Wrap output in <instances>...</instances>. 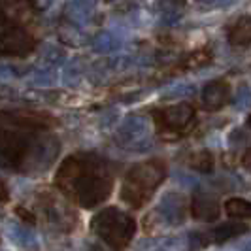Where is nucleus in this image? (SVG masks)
Returning <instances> with one entry per match:
<instances>
[{
  "label": "nucleus",
  "instance_id": "obj_5",
  "mask_svg": "<svg viewBox=\"0 0 251 251\" xmlns=\"http://www.w3.org/2000/svg\"><path fill=\"white\" fill-rule=\"evenodd\" d=\"M159 115H161L163 125L170 130H183L195 119V112L189 104H176V106L164 108Z\"/></svg>",
  "mask_w": 251,
  "mask_h": 251
},
{
  "label": "nucleus",
  "instance_id": "obj_19",
  "mask_svg": "<svg viewBox=\"0 0 251 251\" xmlns=\"http://www.w3.org/2000/svg\"><path fill=\"white\" fill-rule=\"evenodd\" d=\"M104 2H113V0H104Z\"/></svg>",
  "mask_w": 251,
  "mask_h": 251
},
{
  "label": "nucleus",
  "instance_id": "obj_11",
  "mask_svg": "<svg viewBox=\"0 0 251 251\" xmlns=\"http://www.w3.org/2000/svg\"><path fill=\"white\" fill-rule=\"evenodd\" d=\"M117 46H119V44H117L115 34L108 32V30H102V32H99L97 36L93 38V48H95V51H99V53L113 51Z\"/></svg>",
  "mask_w": 251,
  "mask_h": 251
},
{
  "label": "nucleus",
  "instance_id": "obj_7",
  "mask_svg": "<svg viewBox=\"0 0 251 251\" xmlns=\"http://www.w3.org/2000/svg\"><path fill=\"white\" fill-rule=\"evenodd\" d=\"M228 42L230 46L246 48L251 44V17H242L228 30Z\"/></svg>",
  "mask_w": 251,
  "mask_h": 251
},
{
  "label": "nucleus",
  "instance_id": "obj_1",
  "mask_svg": "<svg viewBox=\"0 0 251 251\" xmlns=\"http://www.w3.org/2000/svg\"><path fill=\"white\" fill-rule=\"evenodd\" d=\"M57 181H61L64 191L72 187V197L85 206L97 204L110 193V179L106 177V168L93 155L68 159L63 164Z\"/></svg>",
  "mask_w": 251,
  "mask_h": 251
},
{
  "label": "nucleus",
  "instance_id": "obj_14",
  "mask_svg": "<svg viewBox=\"0 0 251 251\" xmlns=\"http://www.w3.org/2000/svg\"><path fill=\"white\" fill-rule=\"evenodd\" d=\"M64 15H66V19L72 21L74 25H81V23L87 21V17H85V6L79 4V2H70V4L66 6Z\"/></svg>",
  "mask_w": 251,
  "mask_h": 251
},
{
  "label": "nucleus",
  "instance_id": "obj_4",
  "mask_svg": "<svg viewBox=\"0 0 251 251\" xmlns=\"http://www.w3.org/2000/svg\"><path fill=\"white\" fill-rule=\"evenodd\" d=\"M2 53L4 55H12V57H26L30 51L34 50L36 42L34 38L28 34V30L21 25L10 23L8 19H4L2 25Z\"/></svg>",
  "mask_w": 251,
  "mask_h": 251
},
{
  "label": "nucleus",
  "instance_id": "obj_10",
  "mask_svg": "<svg viewBox=\"0 0 251 251\" xmlns=\"http://www.w3.org/2000/svg\"><path fill=\"white\" fill-rule=\"evenodd\" d=\"M193 212L199 219H215L217 217V204L210 199H204V197H199L195 204H193Z\"/></svg>",
  "mask_w": 251,
  "mask_h": 251
},
{
  "label": "nucleus",
  "instance_id": "obj_18",
  "mask_svg": "<svg viewBox=\"0 0 251 251\" xmlns=\"http://www.w3.org/2000/svg\"><path fill=\"white\" fill-rule=\"evenodd\" d=\"M79 4H83V6H91V4H95V0H79Z\"/></svg>",
  "mask_w": 251,
  "mask_h": 251
},
{
  "label": "nucleus",
  "instance_id": "obj_3",
  "mask_svg": "<svg viewBox=\"0 0 251 251\" xmlns=\"http://www.w3.org/2000/svg\"><path fill=\"white\" fill-rule=\"evenodd\" d=\"M93 228L113 250H123V246L130 240L132 232H134V223L126 214L115 210V208H110L95 217Z\"/></svg>",
  "mask_w": 251,
  "mask_h": 251
},
{
  "label": "nucleus",
  "instance_id": "obj_12",
  "mask_svg": "<svg viewBox=\"0 0 251 251\" xmlns=\"http://www.w3.org/2000/svg\"><path fill=\"white\" fill-rule=\"evenodd\" d=\"M246 228H248L246 225H238V223H226V225L215 228L214 232H212V236H214L215 242H223V240H228V238H232V236H238V234H242Z\"/></svg>",
  "mask_w": 251,
  "mask_h": 251
},
{
  "label": "nucleus",
  "instance_id": "obj_15",
  "mask_svg": "<svg viewBox=\"0 0 251 251\" xmlns=\"http://www.w3.org/2000/svg\"><path fill=\"white\" fill-rule=\"evenodd\" d=\"M46 59H51V61H59L64 57V51H61L57 46H46Z\"/></svg>",
  "mask_w": 251,
  "mask_h": 251
},
{
  "label": "nucleus",
  "instance_id": "obj_13",
  "mask_svg": "<svg viewBox=\"0 0 251 251\" xmlns=\"http://www.w3.org/2000/svg\"><path fill=\"white\" fill-rule=\"evenodd\" d=\"M226 214L230 217H251V202L248 201H228L226 202Z\"/></svg>",
  "mask_w": 251,
  "mask_h": 251
},
{
  "label": "nucleus",
  "instance_id": "obj_9",
  "mask_svg": "<svg viewBox=\"0 0 251 251\" xmlns=\"http://www.w3.org/2000/svg\"><path fill=\"white\" fill-rule=\"evenodd\" d=\"M59 36H61L63 44H66V46L79 48V46H83V44H85V36L75 28V25L72 23V21L63 23V25L59 26Z\"/></svg>",
  "mask_w": 251,
  "mask_h": 251
},
{
  "label": "nucleus",
  "instance_id": "obj_2",
  "mask_svg": "<svg viewBox=\"0 0 251 251\" xmlns=\"http://www.w3.org/2000/svg\"><path fill=\"white\" fill-rule=\"evenodd\" d=\"M164 177V168L157 166V163H146L132 168L128 172L123 185V199L132 206H140L153 193Z\"/></svg>",
  "mask_w": 251,
  "mask_h": 251
},
{
  "label": "nucleus",
  "instance_id": "obj_8",
  "mask_svg": "<svg viewBox=\"0 0 251 251\" xmlns=\"http://www.w3.org/2000/svg\"><path fill=\"white\" fill-rule=\"evenodd\" d=\"M157 6L163 13V19L166 23H174L181 17L185 10V0H157Z\"/></svg>",
  "mask_w": 251,
  "mask_h": 251
},
{
  "label": "nucleus",
  "instance_id": "obj_6",
  "mask_svg": "<svg viewBox=\"0 0 251 251\" xmlns=\"http://www.w3.org/2000/svg\"><path fill=\"white\" fill-rule=\"evenodd\" d=\"M226 99H228V83L221 79L212 81L202 91V102L208 110H219L221 106H225Z\"/></svg>",
  "mask_w": 251,
  "mask_h": 251
},
{
  "label": "nucleus",
  "instance_id": "obj_16",
  "mask_svg": "<svg viewBox=\"0 0 251 251\" xmlns=\"http://www.w3.org/2000/svg\"><path fill=\"white\" fill-rule=\"evenodd\" d=\"M250 100H251L250 91H248V87L244 85V87H242V91L238 93V99H236V104H240V108H246V106L250 104Z\"/></svg>",
  "mask_w": 251,
  "mask_h": 251
},
{
  "label": "nucleus",
  "instance_id": "obj_17",
  "mask_svg": "<svg viewBox=\"0 0 251 251\" xmlns=\"http://www.w3.org/2000/svg\"><path fill=\"white\" fill-rule=\"evenodd\" d=\"M30 4H32L36 10H46L51 4V0H30Z\"/></svg>",
  "mask_w": 251,
  "mask_h": 251
}]
</instances>
